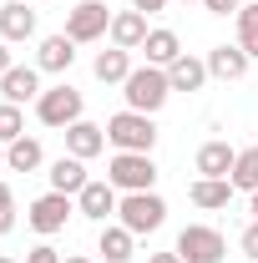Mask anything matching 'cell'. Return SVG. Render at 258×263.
I'll return each mask as SVG.
<instances>
[{
  "label": "cell",
  "mask_w": 258,
  "mask_h": 263,
  "mask_svg": "<svg viewBox=\"0 0 258 263\" xmlns=\"http://www.w3.org/2000/svg\"><path fill=\"white\" fill-rule=\"evenodd\" d=\"M122 97L132 111H162L172 97V81H167V66H132V76L122 81Z\"/></svg>",
  "instance_id": "obj_1"
},
{
  "label": "cell",
  "mask_w": 258,
  "mask_h": 263,
  "mask_svg": "<svg viewBox=\"0 0 258 263\" xmlns=\"http://www.w3.org/2000/svg\"><path fill=\"white\" fill-rule=\"evenodd\" d=\"M106 142L117 147V152H152L157 147V127H152V117L147 111H117V117H106Z\"/></svg>",
  "instance_id": "obj_2"
},
{
  "label": "cell",
  "mask_w": 258,
  "mask_h": 263,
  "mask_svg": "<svg viewBox=\"0 0 258 263\" xmlns=\"http://www.w3.org/2000/svg\"><path fill=\"white\" fill-rule=\"evenodd\" d=\"M106 182H112L117 193H152V182H157L152 152H117V157L106 162Z\"/></svg>",
  "instance_id": "obj_3"
},
{
  "label": "cell",
  "mask_w": 258,
  "mask_h": 263,
  "mask_svg": "<svg viewBox=\"0 0 258 263\" xmlns=\"http://www.w3.org/2000/svg\"><path fill=\"white\" fill-rule=\"evenodd\" d=\"M117 218H122V228L127 233H157L162 223H167V202H162L157 193H127L122 202H117Z\"/></svg>",
  "instance_id": "obj_4"
},
{
  "label": "cell",
  "mask_w": 258,
  "mask_h": 263,
  "mask_svg": "<svg viewBox=\"0 0 258 263\" xmlns=\"http://www.w3.org/2000/svg\"><path fill=\"white\" fill-rule=\"evenodd\" d=\"M81 106H86V101H81V91H76L71 81H61V86H46V91H41L35 117H41L46 127H61V132H66L71 122H81Z\"/></svg>",
  "instance_id": "obj_5"
},
{
  "label": "cell",
  "mask_w": 258,
  "mask_h": 263,
  "mask_svg": "<svg viewBox=\"0 0 258 263\" xmlns=\"http://www.w3.org/2000/svg\"><path fill=\"white\" fill-rule=\"evenodd\" d=\"M228 243L218 228H208V223H188V228L177 233V258L182 263H223Z\"/></svg>",
  "instance_id": "obj_6"
},
{
  "label": "cell",
  "mask_w": 258,
  "mask_h": 263,
  "mask_svg": "<svg viewBox=\"0 0 258 263\" xmlns=\"http://www.w3.org/2000/svg\"><path fill=\"white\" fill-rule=\"evenodd\" d=\"M106 31H112V10H106V0H76V5L66 10V35H71L76 46L101 41Z\"/></svg>",
  "instance_id": "obj_7"
},
{
  "label": "cell",
  "mask_w": 258,
  "mask_h": 263,
  "mask_svg": "<svg viewBox=\"0 0 258 263\" xmlns=\"http://www.w3.org/2000/svg\"><path fill=\"white\" fill-rule=\"evenodd\" d=\"M71 213H76V208H71V197H66V193H41L31 208H26V223H31L41 238H51V233L66 228V218H71Z\"/></svg>",
  "instance_id": "obj_8"
},
{
  "label": "cell",
  "mask_w": 258,
  "mask_h": 263,
  "mask_svg": "<svg viewBox=\"0 0 258 263\" xmlns=\"http://www.w3.org/2000/svg\"><path fill=\"white\" fill-rule=\"evenodd\" d=\"M117 202H122V197H117V187L91 177V182L76 193V213H81V218H91V223H106V218L117 213Z\"/></svg>",
  "instance_id": "obj_9"
},
{
  "label": "cell",
  "mask_w": 258,
  "mask_h": 263,
  "mask_svg": "<svg viewBox=\"0 0 258 263\" xmlns=\"http://www.w3.org/2000/svg\"><path fill=\"white\" fill-rule=\"evenodd\" d=\"M0 97L26 106V101H41V66H10L0 76Z\"/></svg>",
  "instance_id": "obj_10"
},
{
  "label": "cell",
  "mask_w": 258,
  "mask_h": 263,
  "mask_svg": "<svg viewBox=\"0 0 258 263\" xmlns=\"http://www.w3.org/2000/svg\"><path fill=\"white\" fill-rule=\"evenodd\" d=\"M61 137H66V152H71V157H81V162H91L97 152H106V127L86 122V117H81V122H71Z\"/></svg>",
  "instance_id": "obj_11"
},
{
  "label": "cell",
  "mask_w": 258,
  "mask_h": 263,
  "mask_svg": "<svg viewBox=\"0 0 258 263\" xmlns=\"http://www.w3.org/2000/svg\"><path fill=\"white\" fill-rule=\"evenodd\" d=\"M248 61H253V56H248L238 41H233V46H213V51H208V76H218V81H243V76H248Z\"/></svg>",
  "instance_id": "obj_12"
},
{
  "label": "cell",
  "mask_w": 258,
  "mask_h": 263,
  "mask_svg": "<svg viewBox=\"0 0 258 263\" xmlns=\"http://www.w3.org/2000/svg\"><path fill=\"white\" fill-rule=\"evenodd\" d=\"M31 35H35L31 0H5L0 5V41H31Z\"/></svg>",
  "instance_id": "obj_13"
},
{
  "label": "cell",
  "mask_w": 258,
  "mask_h": 263,
  "mask_svg": "<svg viewBox=\"0 0 258 263\" xmlns=\"http://www.w3.org/2000/svg\"><path fill=\"white\" fill-rule=\"evenodd\" d=\"M71 61H76V41L71 35H46L41 41V51H35V66L41 71H51V76H61V71H71Z\"/></svg>",
  "instance_id": "obj_14"
},
{
  "label": "cell",
  "mask_w": 258,
  "mask_h": 263,
  "mask_svg": "<svg viewBox=\"0 0 258 263\" xmlns=\"http://www.w3.org/2000/svg\"><path fill=\"white\" fill-rule=\"evenodd\" d=\"M106 35H112V46H122V51H142V41H147V15H142V10H117Z\"/></svg>",
  "instance_id": "obj_15"
},
{
  "label": "cell",
  "mask_w": 258,
  "mask_h": 263,
  "mask_svg": "<svg viewBox=\"0 0 258 263\" xmlns=\"http://www.w3.org/2000/svg\"><path fill=\"white\" fill-rule=\"evenodd\" d=\"M46 177H51V193H66V197H76L86 182H91V177H86V162H81V157H71V152H66V157H56Z\"/></svg>",
  "instance_id": "obj_16"
},
{
  "label": "cell",
  "mask_w": 258,
  "mask_h": 263,
  "mask_svg": "<svg viewBox=\"0 0 258 263\" xmlns=\"http://www.w3.org/2000/svg\"><path fill=\"white\" fill-rule=\"evenodd\" d=\"M91 76H97L101 86H122L132 76V51L122 46H112V51H97V61H91Z\"/></svg>",
  "instance_id": "obj_17"
},
{
  "label": "cell",
  "mask_w": 258,
  "mask_h": 263,
  "mask_svg": "<svg viewBox=\"0 0 258 263\" xmlns=\"http://www.w3.org/2000/svg\"><path fill=\"white\" fill-rule=\"evenodd\" d=\"M97 253H101L106 263H132V253H137V233H127L122 223H117V228H112V223H101Z\"/></svg>",
  "instance_id": "obj_18"
},
{
  "label": "cell",
  "mask_w": 258,
  "mask_h": 263,
  "mask_svg": "<svg viewBox=\"0 0 258 263\" xmlns=\"http://www.w3.org/2000/svg\"><path fill=\"white\" fill-rule=\"evenodd\" d=\"M233 193H238V187H233L228 177H197L193 187H188V197H193L197 208H208V213L228 208V202H233Z\"/></svg>",
  "instance_id": "obj_19"
},
{
  "label": "cell",
  "mask_w": 258,
  "mask_h": 263,
  "mask_svg": "<svg viewBox=\"0 0 258 263\" xmlns=\"http://www.w3.org/2000/svg\"><path fill=\"white\" fill-rule=\"evenodd\" d=\"M167 81H172V91H202V81H208V61H197V56H177V61L167 66Z\"/></svg>",
  "instance_id": "obj_20"
},
{
  "label": "cell",
  "mask_w": 258,
  "mask_h": 263,
  "mask_svg": "<svg viewBox=\"0 0 258 263\" xmlns=\"http://www.w3.org/2000/svg\"><path fill=\"white\" fill-rule=\"evenodd\" d=\"M233 162H238V152H233L228 142H202V147H197V172H202V177H228Z\"/></svg>",
  "instance_id": "obj_21"
},
{
  "label": "cell",
  "mask_w": 258,
  "mask_h": 263,
  "mask_svg": "<svg viewBox=\"0 0 258 263\" xmlns=\"http://www.w3.org/2000/svg\"><path fill=\"white\" fill-rule=\"evenodd\" d=\"M142 51H147V66H172L177 56H182V41H177V31H147V41H142Z\"/></svg>",
  "instance_id": "obj_22"
},
{
  "label": "cell",
  "mask_w": 258,
  "mask_h": 263,
  "mask_svg": "<svg viewBox=\"0 0 258 263\" xmlns=\"http://www.w3.org/2000/svg\"><path fill=\"white\" fill-rule=\"evenodd\" d=\"M41 162H46V152H41L35 137H15V142L5 147V167H10V172H35Z\"/></svg>",
  "instance_id": "obj_23"
},
{
  "label": "cell",
  "mask_w": 258,
  "mask_h": 263,
  "mask_svg": "<svg viewBox=\"0 0 258 263\" xmlns=\"http://www.w3.org/2000/svg\"><path fill=\"white\" fill-rule=\"evenodd\" d=\"M228 182L238 187V193H258V147H243L238 152V162L228 172Z\"/></svg>",
  "instance_id": "obj_24"
},
{
  "label": "cell",
  "mask_w": 258,
  "mask_h": 263,
  "mask_svg": "<svg viewBox=\"0 0 258 263\" xmlns=\"http://www.w3.org/2000/svg\"><path fill=\"white\" fill-rule=\"evenodd\" d=\"M233 21H238V46H243L248 56H258V5H243Z\"/></svg>",
  "instance_id": "obj_25"
},
{
  "label": "cell",
  "mask_w": 258,
  "mask_h": 263,
  "mask_svg": "<svg viewBox=\"0 0 258 263\" xmlns=\"http://www.w3.org/2000/svg\"><path fill=\"white\" fill-rule=\"evenodd\" d=\"M15 137H26V117H21V106H15V101H0V142L10 147Z\"/></svg>",
  "instance_id": "obj_26"
},
{
  "label": "cell",
  "mask_w": 258,
  "mask_h": 263,
  "mask_svg": "<svg viewBox=\"0 0 258 263\" xmlns=\"http://www.w3.org/2000/svg\"><path fill=\"white\" fill-rule=\"evenodd\" d=\"M15 228V193H10V182H0V238Z\"/></svg>",
  "instance_id": "obj_27"
},
{
  "label": "cell",
  "mask_w": 258,
  "mask_h": 263,
  "mask_svg": "<svg viewBox=\"0 0 258 263\" xmlns=\"http://www.w3.org/2000/svg\"><path fill=\"white\" fill-rule=\"evenodd\" d=\"M202 10H208V15H238L243 0H202Z\"/></svg>",
  "instance_id": "obj_28"
},
{
  "label": "cell",
  "mask_w": 258,
  "mask_h": 263,
  "mask_svg": "<svg viewBox=\"0 0 258 263\" xmlns=\"http://www.w3.org/2000/svg\"><path fill=\"white\" fill-rule=\"evenodd\" d=\"M26 263H61V253H56L51 243H35L31 253H26Z\"/></svg>",
  "instance_id": "obj_29"
},
{
  "label": "cell",
  "mask_w": 258,
  "mask_h": 263,
  "mask_svg": "<svg viewBox=\"0 0 258 263\" xmlns=\"http://www.w3.org/2000/svg\"><path fill=\"white\" fill-rule=\"evenodd\" d=\"M238 248H243L248 258H258V218L248 223V228H243V238H238Z\"/></svg>",
  "instance_id": "obj_30"
},
{
  "label": "cell",
  "mask_w": 258,
  "mask_h": 263,
  "mask_svg": "<svg viewBox=\"0 0 258 263\" xmlns=\"http://www.w3.org/2000/svg\"><path fill=\"white\" fill-rule=\"evenodd\" d=\"M167 0H132V10H142V15H157Z\"/></svg>",
  "instance_id": "obj_31"
},
{
  "label": "cell",
  "mask_w": 258,
  "mask_h": 263,
  "mask_svg": "<svg viewBox=\"0 0 258 263\" xmlns=\"http://www.w3.org/2000/svg\"><path fill=\"white\" fill-rule=\"evenodd\" d=\"M10 66H15V61H10V41H0V76H5Z\"/></svg>",
  "instance_id": "obj_32"
},
{
  "label": "cell",
  "mask_w": 258,
  "mask_h": 263,
  "mask_svg": "<svg viewBox=\"0 0 258 263\" xmlns=\"http://www.w3.org/2000/svg\"><path fill=\"white\" fill-rule=\"evenodd\" d=\"M147 263H182V258H177V248H172V253H152Z\"/></svg>",
  "instance_id": "obj_33"
},
{
  "label": "cell",
  "mask_w": 258,
  "mask_h": 263,
  "mask_svg": "<svg viewBox=\"0 0 258 263\" xmlns=\"http://www.w3.org/2000/svg\"><path fill=\"white\" fill-rule=\"evenodd\" d=\"M248 213H253V218H258V193H248Z\"/></svg>",
  "instance_id": "obj_34"
},
{
  "label": "cell",
  "mask_w": 258,
  "mask_h": 263,
  "mask_svg": "<svg viewBox=\"0 0 258 263\" xmlns=\"http://www.w3.org/2000/svg\"><path fill=\"white\" fill-rule=\"evenodd\" d=\"M66 263H97V258H81V253H76V258H66Z\"/></svg>",
  "instance_id": "obj_35"
},
{
  "label": "cell",
  "mask_w": 258,
  "mask_h": 263,
  "mask_svg": "<svg viewBox=\"0 0 258 263\" xmlns=\"http://www.w3.org/2000/svg\"><path fill=\"white\" fill-rule=\"evenodd\" d=\"M0 167H5V142H0Z\"/></svg>",
  "instance_id": "obj_36"
},
{
  "label": "cell",
  "mask_w": 258,
  "mask_h": 263,
  "mask_svg": "<svg viewBox=\"0 0 258 263\" xmlns=\"http://www.w3.org/2000/svg\"><path fill=\"white\" fill-rule=\"evenodd\" d=\"M182 5H193V0H182ZM197 5H202V0H197Z\"/></svg>",
  "instance_id": "obj_37"
},
{
  "label": "cell",
  "mask_w": 258,
  "mask_h": 263,
  "mask_svg": "<svg viewBox=\"0 0 258 263\" xmlns=\"http://www.w3.org/2000/svg\"><path fill=\"white\" fill-rule=\"evenodd\" d=\"M0 263H15V258H0Z\"/></svg>",
  "instance_id": "obj_38"
}]
</instances>
